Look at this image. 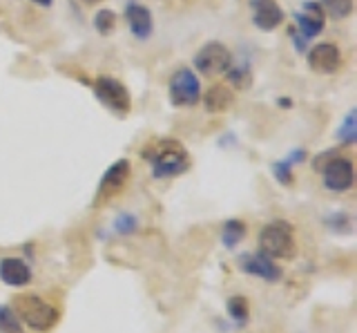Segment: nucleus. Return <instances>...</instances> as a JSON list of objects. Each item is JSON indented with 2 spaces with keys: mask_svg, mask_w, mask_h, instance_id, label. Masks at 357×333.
I'll return each instance as SVG.
<instances>
[{
  "mask_svg": "<svg viewBox=\"0 0 357 333\" xmlns=\"http://www.w3.org/2000/svg\"><path fill=\"white\" fill-rule=\"evenodd\" d=\"M141 157L152 165V175L156 179L183 175L190 168V157L185 148L172 139H161L156 143H150L148 148L141 150Z\"/></svg>",
  "mask_w": 357,
  "mask_h": 333,
  "instance_id": "obj_1",
  "label": "nucleus"
},
{
  "mask_svg": "<svg viewBox=\"0 0 357 333\" xmlns=\"http://www.w3.org/2000/svg\"><path fill=\"white\" fill-rule=\"evenodd\" d=\"M14 304H16V316L20 318V322H25L33 331H50L56 322H59V311L50 302H45L40 295L22 293L14 299Z\"/></svg>",
  "mask_w": 357,
  "mask_h": 333,
  "instance_id": "obj_2",
  "label": "nucleus"
},
{
  "mask_svg": "<svg viewBox=\"0 0 357 333\" xmlns=\"http://www.w3.org/2000/svg\"><path fill=\"white\" fill-rule=\"evenodd\" d=\"M259 251L268 255L271 260H290L295 258L297 244L293 237V230L284 221H273L266 224L259 232Z\"/></svg>",
  "mask_w": 357,
  "mask_h": 333,
  "instance_id": "obj_3",
  "label": "nucleus"
},
{
  "mask_svg": "<svg viewBox=\"0 0 357 333\" xmlns=\"http://www.w3.org/2000/svg\"><path fill=\"white\" fill-rule=\"evenodd\" d=\"M167 92H170V101L174 108H190L197 105L201 98V83L199 76L188 70V68H178L172 79L170 85H167Z\"/></svg>",
  "mask_w": 357,
  "mask_h": 333,
  "instance_id": "obj_4",
  "label": "nucleus"
},
{
  "mask_svg": "<svg viewBox=\"0 0 357 333\" xmlns=\"http://www.w3.org/2000/svg\"><path fill=\"white\" fill-rule=\"evenodd\" d=\"M230 65H232V54L219 40L206 43V45L195 54V68H197V72L206 74V76L228 72Z\"/></svg>",
  "mask_w": 357,
  "mask_h": 333,
  "instance_id": "obj_5",
  "label": "nucleus"
},
{
  "mask_svg": "<svg viewBox=\"0 0 357 333\" xmlns=\"http://www.w3.org/2000/svg\"><path fill=\"white\" fill-rule=\"evenodd\" d=\"M295 23H297V29H293V36L301 50V40L304 43L312 40L324 29V25H326V12H324V7L319 3L310 0V3H306L295 14Z\"/></svg>",
  "mask_w": 357,
  "mask_h": 333,
  "instance_id": "obj_6",
  "label": "nucleus"
},
{
  "mask_svg": "<svg viewBox=\"0 0 357 333\" xmlns=\"http://www.w3.org/2000/svg\"><path fill=\"white\" fill-rule=\"evenodd\" d=\"M94 92L100 98V103L107 105L109 110H114V112H119V114L130 112L132 98H130L128 87L121 81L112 79V76H98L94 81Z\"/></svg>",
  "mask_w": 357,
  "mask_h": 333,
  "instance_id": "obj_7",
  "label": "nucleus"
},
{
  "mask_svg": "<svg viewBox=\"0 0 357 333\" xmlns=\"http://www.w3.org/2000/svg\"><path fill=\"white\" fill-rule=\"evenodd\" d=\"M324 186L333 193H344L349 191L355 182V170L353 161L346 157H333L326 165H324Z\"/></svg>",
  "mask_w": 357,
  "mask_h": 333,
  "instance_id": "obj_8",
  "label": "nucleus"
},
{
  "mask_svg": "<svg viewBox=\"0 0 357 333\" xmlns=\"http://www.w3.org/2000/svg\"><path fill=\"white\" fill-rule=\"evenodd\" d=\"M239 269L248 275H255L259 277L264 282H279L282 280V269L264 255L261 251L259 253H252V255H241L239 258Z\"/></svg>",
  "mask_w": 357,
  "mask_h": 333,
  "instance_id": "obj_9",
  "label": "nucleus"
},
{
  "mask_svg": "<svg viewBox=\"0 0 357 333\" xmlns=\"http://www.w3.org/2000/svg\"><path fill=\"white\" fill-rule=\"evenodd\" d=\"M252 23L261 31H273L284 23V9L277 5V0H250Z\"/></svg>",
  "mask_w": 357,
  "mask_h": 333,
  "instance_id": "obj_10",
  "label": "nucleus"
},
{
  "mask_svg": "<svg viewBox=\"0 0 357 333\" xmlns=\"http://www.w3.org/2000/svg\"><path fill=\"white\" fill-rule=\"evenodd\" d=\"M342 63V52L335 43H321V45H315L308 52V65L310 70H315L319 74H333L337 72Z\"/></svg>",
  "mask_w": 357,
  "mask_h": 333,
  "instance_id": "obj_11",
  "label": "nucleus"
},
{
  "mask_svg": "<svg viewBox=\"0 0 357 333\" xmlns=\"http://www.w3.org/2000/svg\"><path fill=\"white\" fill-rule=\"evenodd\" d=\"M128 177H130V161L128 159H119L116 163H112L107 172L103 175L98 186V197L109 199L114 193H119L123 186L128 184Z\"/></svg>",
  "mask_w": 357,
  "mask_h": 333,
  "instance_id": "obj_12",
  "label": "nucleus"
},
{
  "mask_svg": "<svg viewBox=\"0 0 357 333\" xmlns=\"http://www.w3.org/2000/svg\"><path fill=\"white\" fill-rule=\"evenodd\" d=\"M126 20H128V25H130V31L139 40L150 38L152 29H154V20H152V14H150L148 7H143L139 3L128 5V9H126Z\"/></svg>",
  "mask_w": 357,
  "mask_h": 333,
  "instance_id": "obj_13",
  "label": "nucleus"
},
{
  "mask_svg": "<svg viewBox=\"0 0 357 333\" xmlns=\"http://www.w3.org/2000/svg\"><path fill=\"white\" fill-rule=\"evenodd\" d=\"M0 280L9 286H25L31 282V269L27 262L18 258H5L0 262Z\"/></svg>",
  "mask_w": 357,
  "mask_h": 333,
  "instance_id": "obj_14",
  "label": "nucleus"
},
{
  "mask_svg": "<svg viewBox=\"0 0 357 333\" xmlns=\"http://www.w3.org/2000/svg\"><path fill=\"white\" fill-rule=\"evenodd\" d=\"M232 101H234L232 90H228V85H221V83L212 85L204 96V103H206L208 112H223V110L230 108Z\"/></svg>",
  "mask_w": 357,
  "mask_h": 333,
  "instance_id": "obj_15",
  "label": "nucleus"
},
{
  "mask_svg": "<svg viewBox=\"0 0 357 333\" xmlns=\"http://www.w3.org/2000/svg\"><path fill=\"white\" fill-rule=\"evenodd\" d=\"M245 237V224L241 219H230L226 221V226H223V232H221V239H223V246L226 249H237V244Z\"/></svg>",
  "mask_w": 357,
  "mask_h": 333,
  "instance_id": "obj_16",
  "label": "nucleus"
},
{
  "mask_svg": "<svg viewBox=\"0 0 357 333\" xmlns=\"http://www.w3.org/2000/svg\"><path fill=\"white\" fill-rule=\"evenodd\" d=\"M0 333H25L14 309L0 304Z\"/></svg>",
  "mask_w": 357,
  "mask_h": 333,
  "instance_id": "obj_17",
  "label": "nucleus"
},
{
  "mask_svg": "<svg viewBox=\"0 0 357 333\" xmlns=\"http://www.w3.org/2000/svg\"><path fill=\"white\" fill-rule=\"evenodd\" d=\"M228 316L237 322V325H245V320H248V299L241 297V295H234L228 299Z\"/></svg>",
  "mask_w": 357,
  "mask_h": 333,
  "instance_id": "obj_18",
  "label": "nucleus"
},
{
  "mask_svg": "<svg viewBox=\"0 0 357 333\" xmlns=\"http://www.w3.org/2000/svg\"><path fill=\"white\" fill-rule=\"evenodd\" d=\"M337 139L342 143H346V146L355 143V139H357V112H355V110H351V112L346 114L344 124L337 130Z\"/></svg>",
  "mask_w": 357,
  "mask_h": 333,
  "instance_id": "obj_19",
  "label": "nucleus"
},
{
  "mask_svg": "<svg viewBox=\"0 0 357 333\" xmlns=\"http://www.w3.org/2000/svg\"><path fill=\"white\" fill-rule=\"evenodd\" d=\"M324 9L333 16V18H349L353 14V0H321Z\"/></svg>",
  "mask_w": 357,
  "mask_h": 333,
  "instance_id": "obj_20",
  "label": "nucleus"
},
{
  "mask_svg": "<svg viewBox=\"0 0 357 333\" xmlns=\"http://www.w3.org/2000/svg\"><path fill=\"white\" fill-rule=\"evenodd\" d=\"M228 79H230V85H234L237 90H245L250 83H252V74H250V70L245 68V65H230L228 68Z\"/></svg>",
  "mask_w": 357,
  "mask_h": 333,
  "instance_id": "obj_21",
  "label": "nucleus"
},
{
  "mask_svg": "<svg viewBox=\"0 0 357 333\" xmlns=\"http://www.w3.org/2000/svg\"><path fill=\"white\" fill-rule=\"evenodd\" d=\"M94 27L98 34H103V36L112 34L116 27V14L112 12V9H100V12L94 16Z\"/></svg>",
  "mask_w": 357,
  "mask_h": 333,
  "instance_id": "obj_22",
  "label": "nucleus"
},
{
  "mask_svg": "<svg viewBox=\"0 0 357 333\" xmlns=\"http://www.w3.org/2000/svg\"><path fill=\"white\" fill-rule=\"evenodd\" d=\"M137 226H139L137 217L130 215V213L119 215V217H116V221H114V230L119 232V235H130V232L137 230Z\"/></svg>",
  "mask_w": 357,
  "mask_h": 333,
  "instance_id": "obj_23",
  "label": "nucleus"
},
{
  "mask_svg": "<svg viewBox=\"0 0 357 333\" xmlns=\"http://www.w3.org/2000/svg\"><path fill=\"white\" fill-rule=\"evenodd\" d=\"M293 163L290 161H275L273 163V170H275V175H277V179H279V184H290L293 182Z\"/></svg>",
  "mask_w": 357,
  "mask_h": 333,
  "instance_id": "obj_24",
  "label": "nucleus"
},
{
  "mask_svg": "<svg viewBox=\"0 0 357 333\" xmlns=\"http://www.w3.org/2000/svg\"><path fill=\"white\" fill-rule=\"evenodd\" d=\"M306 159V150H295L293 154H290V157L286 159V161H290V163H301V161H304Z\"/></svg>",
  "mask_w": 357,
  "mask_h": 333,
  "instance_id": "obj_25",
  "label": "nucleus"
},
{
  "mask_svg": "<svg viewBox=\"0 0 357 333\" xmlns=\"http://www.w3.org/2000/svg\"><path fill=\"white\" fill-rule=\"evenodd\" d=\"M31 3H36V5H40V7H50L54 0H31Z\"/></svg>",
  "mask_w": 357,
  "mask_h": 333,
  "instance_id": "obj_26",
  "label": "nucleus"
},
{
  "mask_svg": "<svg viewBox=\"0 0 357 333\" xmlns=\"http://www.w3.org/2000/svg\"><path fill=\"white\" fill-rule=\"evenodd\" d=\"M85 5H96V3H100V0H83Z\"/></svg>",
  "mask_w": 357,
  "mask_h": 333,
  "instance_id": "obj_27",
  "label": "nucleus"
}]
</instances>
